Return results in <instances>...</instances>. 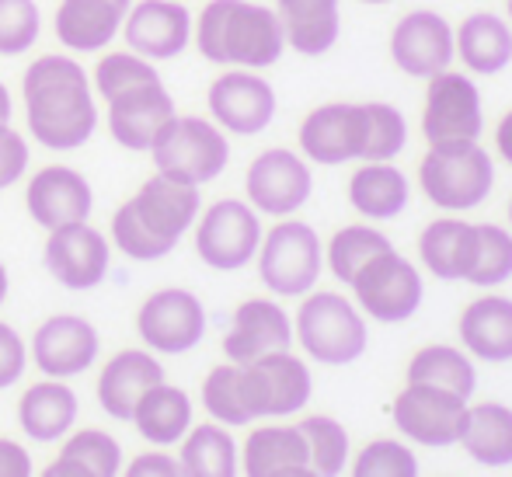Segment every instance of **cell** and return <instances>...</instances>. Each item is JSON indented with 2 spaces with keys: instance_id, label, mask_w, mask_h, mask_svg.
Masks as SVG:
<instances>
[{
  "instance_id": "cell-7",
  "label": "cell",
  "mask_w": 512,
  "mask_h": 477,
  "mask_svg": "<svg viewBox=\"0 0 512 477\" xmlns=\"http://www.w3.org/2000/svg\"><path fill=\"white\" fill-rule=\"evenodd\" d=\"M324 269V248L317 230L304 220H283L262 234L258 276L276 296H307Z\"/></svg>"
},
{
  "instance_id": "cell-40",
  "label": "cell",
  "mask_w": 512,
  "mask_h": 477,
  "mask_svg": "<svg viewBox=\"0 0 512 477\" xmlns=\"http://www.w3.org/2000/svg\"><path fill=\"white\" fill-rule=\"evenodd\" d=\"M512 279V230L495 223H478V258L467 276L471 286L492 289Z\"/></svg>"
},
{
  "instance_id": "cell-2",
  "label": "cell",
  "mask_w": 512,
  "mask_h": 477,
  "mask_svg": "<svg viewBox=\"0 0 512 477\" xmlns=\"http://www.w3.org/2000/svg\"><path fill=\"white\" fill-rule=\"evenodd\" d=\"M304 161L338 168L349 161H394L408 147V119L387 101H328L297 129Z\"/></svg>"
},
{
  "instance_id": "cell-21",
  "label": "cell",
  "mask_w": 512,
  "mask_h": 477,
  "mask_svg": "<svg viewBox=\"0 0 512 477\" xmlns=\"http://www.w3.org/2000/svg\"><path fill=\"white\" fill-rule=\"evenodd\" d=\"M32 359L46 377H81L98 359V331L77 314H56L35 331Z\"/></svg>"
},
{
  "instance_id": "cell-17",
  "label": "cell",
  "mask_w": 512,
  "mask_h": 477,
  "mask_svg": "<svg viewBox=\"0 0 512 477\" xmlns=\"http://www.w3.org/2000/svg\"><path fill=\"white\" fill-rule=\"evenodd\" d=\"M102 105H105V122L112 140L122 150H136V154L154 147L157 133L178 115L175 98H171L168 84L161 77L147 84H136V88L122 91V95L108 98Z\"/></svg>"
},
{
  "instance_id": "cell-35",
  "label": "cell",
  "mask_w": 512,
  "mask_h": 477,
  "mask_svg": "<svg viewBox=\"0 0 512 477\" xmlns=\"http://www.w3.org/2000/svg\"><path fill=\"white\" fill-rule=\"evenodd\" d=\"M307 464V443L300 429L290 425H269V429H255L244 446V471L248 477H272L283 467Z\"/></svg>"
},
{
  "instance_id": "cell-56",
  "label": "cell",
  "mask_w": 512,
  "mask_h": 477,
  "mask_svg": "<svg viewBox=\"0 0 512 477\" xmlns=\"http://www.w3.org/2000/svg\"><path fill=\"white\" fill-rule=\"evenodd\" d=\"M506 21L512 25V0H506Z\"/></svg>"
},
{
  "instance_id": "cell-45",
  "label": "cell",
  "mask_w": 512,
  "mask_h": 477,
  "mask_svg": "<svg viewBox=\"0 0 512 477\" xmlns=\"http://www.w3.org/2000/svg\"><path fill=\"white\" fill-rule=\"evenodd\" d=\"M63 457L84 464L95 477H115V471H119V443L98 429H84L74 439H67Z\"/></svg>"
},
{
  "instance_id": "cell-49",
  "label": "cell",
  "mask_w": 512,
  "mask_h": 477,
  "mask_svg": "<svg viewBox=\"0 0 512 477\" xmlns=\"http://www.w3.org/2000/svg\"><path fill=\"white\" fill-rule=\"evenodd\" d=\"M0 477H32V460L11 439H0Z\"/></svg>"
},
{
  "instance_id": "cell-27",
  "label": "cell",
  "mask_w": 512,
  "mask_h": 477,
  "mask_svg": "<svg viewBox=\"0 0 512 477\" xmlns=\"http://www.w3.org/2000/svg\"><path fill=\"white\" fill-rule=\"evenodd\" d=\"M418 255L422 265L436 279L457 283L471 276L474 258H478V223L457 220V216H439L418 237Z\"/></svg>"
},
{
  "instance_id": "cell-51",
  "label": "cell",
  "mask_w": 512,
  "mask_h": 477,
  "mask_svg": "<svg viewBox=\"0 0 512 477\" xmlns=\"http://www.w3.org/2000/svg\"><path fill=\"white\" fill-rule=\"evenodd\" d=\"M42 477H95V474H91V471H88V467H84V464H77V460H70V457H60V460H56V464L49 467V471L42 474Z\"/></svg>"
},
{
  "instance_id": "cell-1",
  "label": "cell",
  "mask_w": 512,
  "mask_h": 477,
  "mask_svg": "<svg viewBox=\"0 0 512 477\" xmlns=\"http://www.w3.org/2000/svg\"><path fill=\"white\" fill-rule=\"evenodd\" d=\"M21 105L35 143L46 150H77L95 136L102 105L91 74L74 53H42L21 74Z\"/></svg>"
},
{
  "instance_id": "cell-57",
  "label": "cell",
  "mask_w": 512,
  "mask_h": 477,
  "mask_svg": "<svg viewBox=\"0 0 512 477\" xmlns=\"http://www.w3.org/2000/svg\"><path fill=\"white\" fill-rule=\"evenodd\" d=\"M509 227H512V199H509Z\"/></svg>"
},
{
  "instance_id": "cell-31",
  "label": "cell",
  "mask_w": 512,
  "mask_h": 477,
  "mask_svg": "<svg viewBox=\"0 0 512 477\" xmlns=\"http://www.w3.org/2000/svg\"><path fill=\"white\" fill-rule=\"evenodd\" d=\"M21 429L39 443H53L74 425L77 418V397L67 383L60 380H42L21 394L18 401Z\"/></svg>"
},
{
  "instance_id": "cell-53",
  "label": "cell",
  "mask_w": 512,
  "mask_h": 477,
  "mask_svg": "<svg viewBox=\"0 0 512 477\" xmlns=\"http://www.w3.org/2000/svg\"><path fill=\"white\" fill-rule=\"evenodd\" d=\"M272 477H321L317 471H310L307 464H297V467H283V471H276Z\"/></svg>"
},
{
  "instance_id": "cell-22",
  "label": "cell",
  "mask_w": 512,
  "mask_h": 477,
  "mask_svg": "<svg viewBox=\"0 0 512 477\" xmlns=\"http://www.w3.org/2000/svg\"><path fill=\"white\" fill-rule=\"evenodd\" d=\"M108 255H112L108 241L88 220L49 230L46 269L67 289H91L102 283L108 272Z\"/></svg>"
},
{
  "instance_id": "cell-9",
  "label": "cell",
  "mask_w": 512,
  "mask_h": 477,
  "mask_svg": "<svg viewBox=\"0 0 512 477\" xmlns=\"http://www.w3.org/2000/svg\"><path fill=\"white\" fill-rule=\"evenodd\" d=\"M485 133V105L474 77L464 70H443L425 81L422 136L429 143L478 140Z\"/></svg>"
},
{
  "instance_id": "cell-34",
  "label": "cell",
  "mask_w": 512,
  "mask_h": 477,
  "mask_svg": "<svg viewBox=\"0 0 512 477\" xmlns=\"http://www.w3.org/2000/svg\"><path fill=\"white\" fill-rule=\"evenodd\" d=\"M408 383H429V387L450 390L467 401L474 394L478 373H474L471 359L453 345H425L408 363Z\"/></svg>"
},
{
  "instance_id": "cell-6",
  "label": "cell",
  "mask_w": 512,
  "mask_h": 477,
  "mask_svg": "<svg viewBox=\"0 0 512 477\" xmlns=\"http://www.w3.org/2000/svg\"><path fill=\"white\" fill-rule=\"evenodd\" d=\"M297 338L317 363L349 366L366 352L370 331L363 314L342 293H307L297 310Z\"/></svg>"
},
{
  "instance_id": "cell-52",
  "label": "cell",
  "mask_w": 512,
  "mask_h": 477,
  "mask_svg": "<svg viewBox=\"0 0 512 477\" xmlns=\"http://www.w3.org/2000/svg\"><path fill=\"white\" fill-rule=\"evenodd\" d=\"M11 115H14V95H11V88L0 81V126L11 122Z\"/></svg>"
},
{
  "instance_id": "cell-24",
  "label": "cell",
  "mask_w": 512,
  "mask_h": 477,
  "mask_svg": "<svg viewBox=\"0 0 512 477\" xmlns=\"http://www.w3.org/2000/svg\"><path fill=\"white\" fill-rule=\"evenodd\" d=\"M129 202H133L143 227L168 244L182 241L185 230L199 220V185L178 182L168 175H154L150 182H143Z\"/></svg>"
},
{
  "instance_id": "cell-36",
  "label": "cell",
  "mask_w": 512,
  "mask_h": 477,
  "mask_svg": "<svg viewBox=\"0 0 512 477\" xmlns=\"http://www.w3.org/2000/svg\"><path fill=\"white\" fill-rule=\"evenodd\" d=\"M185 477H237V450L220 425H199L189 432L178 460Z\"/></svg>"
},
{
  "instance_id": "cell-12",
  "label": "cell",
  "mask_w": 512,
  "mask_h": 477,
  "mask_svg": "<svg viewBox=\"0 0 512 477\" xmlns=\"http://www.w3.org/2000/svg\"><path fill=\"white\" fill-rule=\"evenodd\" d=\"M262 220L241 199H220L199 216L196 255L216 272H237L258 255Z\"/></svg>"
},
{
  "instance_id": "cell-8",
  "label": "cell",
  "mask_w": 512,
  "mask_h": 477,
  "mask_svg": "<svg viewBox=\"0 0 512 477\" xmlns=\"http://www.w3.org/2000/svg\"><path fill=\"white\" fill-rule=\"evenodd\" d=\"M209 119L230 136H258L276 119V88L262 70H223L206 88Z\"/></svg>"
},
{
  "instance_id": "cell-18",
  "label": "cell",
  "mask_w": 512,
  "mask_h": 477,
  "mask_svg": "<svg viewBox=\"0 0 512 477\" xmlns=\"http://www.w3.org/2000/svg\"><path fill=\"white\" fill-rule=\"evenodd\" d=\"M464 418H467L464 397L450 394V390L429 387V383H408L394 397V425L422 446L460 443Z\"/></svg>"
},
{
  "instance_id": "cell-39",
  "label": "cell",
  "mask_w": 512,
  "mask_h": 477,
  "mask_svg": "<svg viewBox=\"0 0 512 477\" xmlns=\"http://www.w3.org/2000/svg\"><path fill=\"white\" fill-rule=\"evenodd\" d=\"M307 443V467L321 477H338L349 460V432L328 415H310L297 425Z\"/></svg>"
},
{
  "instance_id": "cell-4",
  "label": "cell",
  "mask_w": 512,
  "mask_h": 477,
  "mask_svg": "<svg viewBox=\"0 0 512 477\" xmlns=\"http://www.w3.org/2000/svg\"><path fill=\"white\" fill-rule=\"evenodd\" d=\"M418 185L436 209H446V213L478 209L495 185L492 154L478 140L429 143L418 164Z\"/></svg>"
},
{
  "instance_id": "cell-13",
  "label": "cell",
  "mask_w": 512,
  "mask_h": 477,
  "mask_svg": "<svg viewBox=\"0 0 512 477\" xmlns=\"http://www.w3.org/2000/svg\"><path fill=\"white\" fill-rule=\"evenodd\" d=\"M189 0H133L122 21V42L150 63L178 60L192 46Z\"/></svg>"
},
{
  "instance_id": "cell-20",
  "label": "cell",
  "mask_w": 512,
  "mask_h": 477,
  "mask_svg": "<svg viewBox=\"0 0 512 477\" xmlns=\"http://www.w3.org/2000/svg\"><path fill=\"white\" fill-rule=\"evenodd\" d=\"M133 0H60L53 35L67 53L98 56L122 35V21Z\"/></svg>"
},
{
  "instance_id": "cell-29",
  "label": "cell",
  "mask_w": 512,
  "mask_h": 477,
  "mask_svg": "<svg viewBox=\"0 0 512 477\" xmlns=\"http://www.w3.org/2000/svg\"><path fill=\"white\" fill-rule=\"evenodd\" d=\"M460 338L471 356L485 363H509L512 359V300L509 296H478L460 314Z\"/></svg>"
},
{
  "instance_id": "cell-10",
  "label": "cell",
  "mask_w": 512,
  "mask_h": 477,
  "mask_svg": "<svg viewBox=\"0 0 512 477\" xmlns=\"http://www.w3.org/2000/svg\"><path fill=\"white\" fill-rule=\"evenodd\" d=\"M241 397L251 422L255 418L293 415L310 401V370L290 349L269 352L241 366Z\"/></svg>"
},
{
  "instance_id": "cell-32",
  "label": "cell",
  "mask_w": 512,
  "mask_h": 477,
  "mask_svg": "<svg viewBox=\"0 0 512 477\" xmlns=\"http://www.w3.org/2000/svg\"><path fill=\"white\" fill-rule=\"evenodd\" d=\"M460 443L478 464L485 467H506L512 464V408L506 404H467Z\"/></svg>"
},
{
  "instance_id": "cell-26",
  "label": "cell",
  "mask_w": 512,
  "mask_h": 477,
  "mask_svg": "<svg viewBox=\"0 0 512 477\" xmlns=\"http://www.w3.org/2000/svg\"><path fill=\"white\" fill-rule=\"evenodd\" d=\"M286 49L300 56H324L342 35V0H272Z\"/></svg>"
},
{
  "instance_id": "cell-19",
  "label": "cell",
  "mask_w": 512,
  "mask_h": 477,
  "mask_svg": "<svg viewBox=\"0 0 512 477\" xmlns=\"http://www.w3.org/2000/svg\"><path fill=\"white\" fill-rule=\"evenodd\" d=\"M25 206L39 227L56 230L67 223H84L95 206L88 178L67 164H46L32 175L25 189Z\"/></svg>"
},
{
  "instance_id": "cell-11",
  "label": "cell",
  "mask_w": 512,
  "mask_h": 477,
  "mask_svg": "<svg viewBox=\"0 0 512 477\" xmlns=\"http://www.w3.org/2000/svg\"><path fill=\"white\" fill-rule=\"evenodd\" d=\"M349 286H352V293H356L359 307L380 324L408 321L425 296L418 269L408 262V258H401L394 248L377 258H370V262L352 276Z\"/></svg>"
},
{
  "instance_id": "cell-25",
  "label": "cell",
  "mask_w": 512,
  "mask_h": 477,
  "mask_svg": "<svg viewBox=\"0 0 512 477\" xmlns=\"http://www.w3.org/2000/svg\"><path fill=\"white\" fill-rule=\"evenodd\" d=\"M453 53L467 74L495 77L512 63V25L495 11H474L453 28Z\"/></svg>"
},
{
  "instance_id": "cell-55",
  "label": "cell",
  "mask_w": 512,
  "mask_h": 477,
  "mask_svg": "<svg viewBox=\"0 0 512 477\" xmlns=\"http://www.w3.org/2000/svg\"><path fill=\"white\" fill-rule=\"evenodd\" d=\"M359 4H373V7H384V4H391V0H359Z\"/></svg>"
},
{
  "instance_id": "cell-37",
  "label": "cell",
  "mask_w": 512,
  "mask_h": 477,
  "mask_svg": "<svg viewBox=\"0 0 512 477\" xmlns=\"http://www.w3.org/2000/svg\"><path fill=\"white\" fill-rule=\"evenodd\" d=\"M391 237L380 234L377 227H366V223H352V227H342L335 237L328 241V269L335 279L342 283H352L359 269H363L370 258L391 251Z\"/></svg>"
},
{
  "instance_id": "cell-48",
  "label": "cell",
  "mask_w": 512,
  "mask_h": 477,
  "mask_svg": "<svg viewBox=\"0 0 512 477\" xmlns=\"http://www.w3.org/2000/svg\"><path fill=\"white\" fill-rule=\"evenodd\" d=\"M126 477H185V474H182V467L171 457H164V453H147V457L133 460Z\"/></svg>"
},
{
  "instance_id": "cell-43",
  "label": "cell",
  "mask_w": 512,
  "mask_h": 477,
  "mask_svg": "<svg viewBox=\"0 0 512 477\" xmlns=\"http://www.w3.org/2000/svg\"><path fill=\"white\" fill-rule=\"evenodd\" d=\"M112 241H115V248H119L122 255L133 258V262H157V258H164V255L175 251V244L161 241V237L150 234V230L143 227V220L136 216L133 202H122V206L115 209Z\"/></svg>"
},
{
  "instance_id": "cell-44",
  "label": "cell",
  "mask_w": 512,
  "mask_h": 477,
  "mask_svg": "<svg viewBox=\"0 0 512 477\" xmlns=\"http://www.w3.org/2000/svg\"><path fill=\"white\" fill-rule=\"evenodd\" d=\"M352 477H418V460L408 446L394 439H377L359 453Z\"/></svg>"
},
{
  "instance_id": "cell-3",
  "label": "cell",
  "mask_w": 512,
  "mask_h": 477,
  "mask_svg": "<svg viewBox=\"0 0 512 477\" xmlns=\"http://www.w3.org/2000/svg\"><path fill=\"white\" fill-rule=\"evenodd\" d=\"M192 46L223 70H269L283 60L286 35L276 11L258 0H206L192 21Z\"/></svg>"
},
{
  "instance_id": "cell-16",
  "label": "cell",
  "mask_w": 512,
  "mask_h": 477,
  "mask_svg": "<svg viewBox=\"0 0 512 477\" xmlns=\"http://www.w3.org/2000/svg\"><path fill=\"white\" fill-rule=\"evenodd\" d=\"M391 60L401 74L429 81L453 67V25L439 11L418 7L391 28Z\"/></svg>"
},
{
  "instance_id": "cell-14",
  "label": "cell",
  "mask_w": 512,
  "mask_h": 477,
  "mask_svg": "<svg viewBox=\"0 0 512 477\" xmlns=\"http://www.w3.org/2000/svg\"><path fill=\"white\" fill-rule=\"evenodd\" d=\"M136 331L147 349L164 352V356H182L203 342L206 310L189 289H157L143 300L140 314H136Z\"/></svg>"
},
{
  "instance_id": "cell-38",
  "label": "cell",
  "mask_w": 512,
  "mask_h": 477,
  "mask_svg": "<svg viewBox=\"0 0 512 477\" xmlns=\"http://www.w3.org/2000/svg\"><path fill=\"white\" fill-rule=\"evenodd\" d=\"M157 63L143 60L140 53L133 49H112L108 46L105 53H98V63L91 67V88H95L98 101H108L122 91L136 88V84L157 81Z\"/></svg>"
},
{
  "instance_id": "cell-23",
  "label": "cell",
  "mask_w": 512,
  "mask_h": 477,
  "mask_svg": "<svg viewBox=\"0 0 512 477\" xmlns=\"http://www.w3.org/2000/svg\"><path fill=\"white\" fill-rule=\"evenodd\" d=\"M293 342V321L276 300H244L234 310V321L223 338V352L230 363L244 366L269 352H283Z\"/></svg>"
},
{
  "instance_id": "cell-46",
  "label": "cell",
  "mask_w": 512,
  "mask_h": 477,
  "mask_svg": "<svg viewBox=\"0 0 512 477\" xmlns=\"http://www.w3.org/2000/svg\"><path fill=\"white\" fill-rule=\"evenodd\" d=\"M25 171H28V140L11 122H4L0 126V189L21 182Z\"/></svg>"
},
{
  "instance_id": "cell-47",
  "label": "cell",
  "mask_w": 512,
  "mask_h": 477,
  "mask_svg": "<svg viewBox=\"0 0 512 477\" xmlns=\"http://www.w3.org/2000/svg\"><path fill=\"white\" fill-rule=\"evenodd\" d=\"M25 363H28V352H25V342H21V335L11 328V324L0 321V390L21 380V373H25Z\"/></svg>"
},
{
  "instance_id": "cell-15",
  "label": "cell",
  "mask_w": 512,
  "mask_h": 477,
  "mask_svg": "<svg viewBox=\"0 0 512 477\" xmlns=\"http://www.w3.org/2000/svg\"><path fill=\"white\" fill-rule=\"evenodd\" d=\"M310 189H314V175L304 154L286 147L262 150L244 175L248 206L265 216H293L310 199Z\"/></svg>"
},
{
  "instance_id": "cell-5",
  "label": "cell",
  "mask_w": 512,
  "mask_h": 477,
  "mask_svg": "<svg viewBox=\"0 0 512 477\" xmlns=\"http://www.w3.org/2000/svg\"><path fill=\"white\" fill-rule=\"evenodd\" d=\"M147 154L154 157L157 175L178 178L189 185H206L220 178L230 164V143L227 133L206 115H175L157 133Z\"/></svg>"
},
{
  "instance_id": "cell-28",
  "label": "cell",
  "mask_w": 512,
  "mask_h": 477,
  "mask_svg": "<svg viewBox=\"0 0 512 477\" xmlns=\"http://www.w3.org/2000/svg\"><path fill=\"white\" fill-rule=\"evenodd\" d=\"M161 380H164V370L150 352L126 349L105 363L102 377H98V401H102V408L112 418L129 422L136 404H140V397L147 394L150 387H157Z\"/></svg>"
},
{
  "instance_id": "cell-50",
  "label": "cell",
  "mask_w": 512,
  "mask_h": 477,
  "mask_svg": "<svg viewBox=\"0 0 512 477\" xmlns=\"http://www.w3.org/2000/svg\"><path fill=\"white\" fill-rule=\"evenodd\" d=\"M495 150H499L502 161L512 164V108L499 119V126H495Z\"/></svg>"
},
{
  "instance_id": "cell-33",
  "label": "cell",
  "mask_w": 512,
  "mask_h": 477,
  "mask_svg": "<svg viewBox=\"0 0 512 477\" xmlns=\"http://www.w3.org/2000/svg\"><path fill=\"white\" fill-rule=\"evenodd\" d=\"M129 422H136V429H140L143 439H150V443H161V446L178 443L192 425V401L185 390L161 380L157 387H150L147 394L140 397V404H136Z\"/></svg>"
},
{
  "instance_id": "cell-54",
  "label": "cell",
  "mask_w": 512,
  "mask_h": 477,
  "mask_svg": "<svg viewBox=\"0 0 512 477\" xmlns=\"http://www.w3.org/2000/svg\"><path fill=\"white\" fill-rule=\"evenodd\" d=\"M4 296H7V269L0 265V303H4Z\"/></svg>"
},
{
  "instance_id": "cell-42",
  "label": "cell",
  "mask_w": 512,
  "mask_h": 477,
  "mask_svg": "<svg viewBox=\"0 0 512 477\" xmlns=\"http://www.w3.org/2000/svg\"><path fill=\"white\" fill-rule=\"evenodd\" d=\"M203 404L206 411L223 425H248L251 415L244 408L241 397V366L237 363H223L203 383Z\"/></svg>"
},
{
  "instance_id": "cell-30",
  "label": "cell",
  "mask_w": 512,
  "mask_h": 477,
  "mask_svg": "<svg viewBox=\"0 0 512 477\" xmlns=\"http://www.w3.org/2000/svg\"><path fill=\"white\" fill-rule=\"evenodd\" d=\"M411 189L401 168L391 161H363L349 178V202L366 220H394L408 209Z\"/></svg>"
},
{
  "instance_id": "cell-41",
  "label": "cell",
  "mask_w": 512,
  "mask_h": 477,
  "mask_svg": "<svg viewBox=\"0 0 512 477\" xmlns=\"http://www.w3.org/2000/svg\"><path fill=\"white\" fill-rule=\"evenodd\" d=\"M42 35V11L35 0H0V56L14 60L35 49Z\"/></svg>"
}]
</instances>
